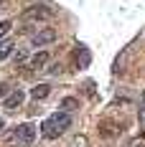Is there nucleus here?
Returning <instances> with one entry per match:
<instances>
[{"mask_svg": "<svg viewBox=\"0 0 145 147\" xmlns=\"http://www.w3.org/2000/svg\"><path fill=\"white\" fill-rule=\"evenodd\" d=\"M138 117H140V124H145V94L140 99V109H138Z\"/></svg>", "mask_w": 145, "mask_h": 147, "instance_id": "nucleus-13", "label": "nucleus"}, {"mask_svg": "<svg viewBox=\"0 0 145 147\" xmlns=\"http://www.w3.org/2000/svg\"><path fill=\"white\" fill-rule=\"evenodd\" d=\"M26 18L28 20H38V23H46V20L54 18V10L48 5H31L28 10H26Z\"/></svg>", "mask_w": 145, "mask_h": 147, "instance_id": "nucleus-3", "label": "nucleus"}, {"mask_svg": "<svg viewBox=\"0 0 145 147\" xmlns=\"http://www.w3.org/2000/svg\"><path fill=\"white\" fill-rule=\"evenodd\" d=\"M23 102H26V91H23V89H15V91L8 94V99H5L3 104H5V109H18Z\"/></svg>", "mask_w": 145, "mask_h": 147, "instance_id": "nucleus-6", "label": "nucleus"}, {"mask_svg": "<svg viewBox=\"0 0 145 147\" xmlns=\"http://www.w3.org/2000/svg\"><path fill=\"white\" fill-rule=\"evenodd\" d=\"M48 59H51V53H48V51H38V53H33V56H31L28 66H31V69H44L46 63H48Z\"/></svg>", "mask_w": 145, "mask_h": 147, "instance_id": "nucleus-8", "label": "nucleus"}, {"mask_svg": "<svg viewBox=\"0 0 145 147\" xmlns=\"http://www.w3.org/2000/svg\"><path fill=\"white\" fill-rule=\"evenodd\" d=\"M69 127H71V114L59 109L56 114H51L48 119H44V124H41V134H44L46 140H56L59 134H64Z\"/></svg>", "mask_w": 145, "mask_h": 147, "instance_id": "nucleus-1", "label": "nucleus"}, {"mask_svg": "<svg viewBox=\"0 0 145 147\" xmlns=\"http://www.w3.org/2000/svg\"><path fill=\"white\" fill-rule=\"evenodd\" d=\"M74 61H76V66H79V69H87V66H89L92 56H89L87 46H76V48H74Z\"/></svg>", "mask_w": 145, "mask_h": 147, "instance_id": "nucleus-7", "label": "nucleus"}, {"mask_svg": "<svg viewBox=\"0 0 145 147\" xmlns=\"http://www.w3.org/2000/svg\"><path fill=\"white\" fill-rule=\"evenodd\" d=\"M13 51H15V43L10 38H3V41H0V61H5Z\"/></svg>", "mask_w": 145, "mask_h": 147, "instance_id": "nucleus-10", "label": "nucleus"}, {"mask_svg": "<svg viewBox=\"0 0 145 147\" xmlns=\"http://www.w3.org/2000/svg\"><path fill=\"white\" fill-rule=\"evenodd\" d=\"M8 94H10V86H8L5 81H0V99L5 102V99H8Z\"/></svg>", "mask_w": 145, "mask_h": 147, "instance_id": "nucleus-12", "label": "nucleus"}, {"mask_svg": "<svg viewBox=\"0 0 145 147\" xmlns=\"http://www.w3.org/2000/svg\"><path fill=\"white\" fill-rule=\"evenodd\" d=\"M10 26H13L10 20H3V23H0V38H3V36H5V33L10 30Z\"/></svg>", "mask_w": 145, "mask_h": 147, "instance_id": "nucleus-14", "label": "nucleus"}, {"mask_svg": "<svg viewBox=\"0 0 145 147\" xmlns=\"http://www.w3.org/2000/svg\"><path fill=\"white\" fill-rule=\"evenodd\" d=\"M76 107H79V99H74V96H66V99H61V104H59L61 112H71Z\"/></svg>", "mask_w": 145, "mask_h": 147, "instance_id": "nucleus-11", "label": "nucleus"}, {"mask_svg": "<svg viewBox=\"0 0 145 147\" xmlns=\"http://www.w3.org/2000/svg\"><path fill=\"white\" fill-rule=\"evenodd\" d=\"M143 137H145V132H143Z\"/></svg>", "mask_w": 145, "mask_h": 147, "instance_id": "nucleus-18", "label": "nucleus"}, {"mask_svg": "<svg viewBox=\"0 0 145 147\" xmlns=\"http://www.w3.org/2000/svg\"><path fill=\"white\" fill-rule=\"evenodd\" d=\"M122 129H125V127H122L120 122H110V119L99 122V134H102V137H107V140H110V137H117Z\"/></svg>", "mask_w": 145, "mask_h": 147, "instance_id": "nucleus-5", "label": "nucleus"}, {"mask_svg": "<svg viewBox=\"0 0 145 147\" xmlns=\"http://www.w3.org/2000/svg\"><path fill=\"white\" fill-rule=\"evenodd\" d=\"M56 41H59V33L54 28H44L38 33H33V38H31L33 46H48V43H56Z\"/></svg>", "mask_w": 145, "mask_h": 147, "instance_id": "nucleus-4", "label": "nucleus"}, {"mask_svg": "<svg viewBox=\"0 0 145 147\" xmlns=\"http://www.w3.org/2000/svg\"><path fill=\"white\" fill-rule=\"evenodd\" d=\"M0 5H3V3H0Z\"/></svg>", "mask_w": 145, "mask_h": 147, "instance_id": "nucleus-19", "label": "nucleus"}, {"mask_svg": "<svg viewBox=\"0 0 145 147\" xmlns=\"http://www.w3.org/2000/svg\"><path fill=\"white\" fill-rule=\"evenodd\" d=\"M26 61H28V53L26 51H18L15 53V63H26Z\"/></svg>", "mask_w": 145, "mask_h": 147, "instance_id": "nucleus-15", "label": "nucleus"}, {"mask_svg": "<svg viewBox=\"0 0 145 147\" xmlns=\"http://www.w3.org/2000/svg\"><path fill=\"white\" fill-rule=\"evenodd\" d=\"M48 94H51V86H48V84H36V86L31 89V96H33L36 102H44Z\"/></svg>", "mask_w": 145, "mask_h": 147, "instance_id": "nucleus-9", "label": "nucleus"}, {"mask_svg": "<svg viewBox=\"0 0 145 147\" xmlns=\"http://www.w3.org/2000/svg\"><path fill=\"white\" fill-rule=\"evenodd\" d=\"M132 147H145V145H143V142H135V145H132Z\"/></svg>", "mask_w": 145, "mask_h": 147, "instance_id": "nucleus-16", "label": "nucleus"}, {"mask_svg": "<svg viewBox=\"0 0 145 147\" xmlns=\"http://www.w3.org/2000/svg\"><path fill=\"white\" fill-rule=\"evenodd\" d=\"M36 127L31 124V122H23V124H18L13 129V140L18 142V145H31L33 140H36Z\"/></svg>", "mask_w": 145, "mask_h": 147, "instance_id": "nucleus-2", "label": "nucleus"}, {"mask_svg": "<svg viewBox=\"0 0 145 147\" xmlns=\"http://www.w3.org/2000/svg\"><path fill=\"white\" fill-rule=\"evenodd\" d=\"M0 129H3V119H0Z\"/></svg>", "mask_w": 145, "mask_h": 147, "instance_id": "nucleus-17", "label": "nucleus"}]
</instances>
